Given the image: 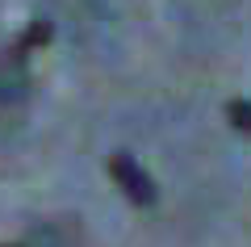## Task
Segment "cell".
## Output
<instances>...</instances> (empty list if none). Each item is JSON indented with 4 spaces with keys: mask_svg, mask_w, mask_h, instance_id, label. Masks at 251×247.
<instances>
[{
    "mask_svg": "<svg viewBox=\"0 0 251 247\" xmlns=\"http://www.w3.org/2000/svg\"><path fill=\"white\" fill-rule=\"evenodd\" d=\"M109 176H113V185L134 205H155L159 201V189H155L151 172H147L130 151H113V155H109Z\"/></svg>",
    "mask_w": 251,
    "mask_h": 247,
    "instance_id": "cell-1",
    "label": "cell"
},
{
    "mask_svg": "<svg viewBox=\"0 0 251 247\" xmlns=\"http://www.w3.org/2000/svg\"><path fill=\"white\" fill-rule=\"evenodd\" d=\"M25 92H29L25 59H17V55H4V59H0V101H21Z\"/></svg>",
    "mask_w": 251,
    "mask_h": 247,
    "instance_id": "cell-2",
    "label": "cell"
},
{
    "mask_svg": "<svg viewBox=\"0 0 251 247\" xmlns=\"http://www.w3.org/2000/svg\"><path fill=\"white\" fill-rule=\"evenodd\" d=\"M46 42H50V21H29V26H25V34H21L17 42H13V51H9V55L25 59L29 51H38V46H46Z\"/></svg>",
    "mask_w": 251,
    "mask_h": 247,
    "instance_id": "cell-3",
    "label": "cell"
},
{
    "mask_svg": "<svg viewBox=\"0 0 251 247\" xmlns=\"http://www.w3.org/2000/svg\"><path fill=\"white\" fill-rule=\"evenodd\" d=\"M226 117H230V126L239 134H251V101H243V97L226 101Z\"/></svg>",
    "mask_w": 251,
    "mask_h": 247,
    "instance_id": "cell-4",
    "label": "cell"
},
{
    "mask_svg": "<svg viewBox=\"0 0 251 247\" xmlns=\"http://www.w3.org/2000/svg\"><path fill=\"white\" fill-rule=\"evenodd\" d=\"M0 247H25V243H0Z\"/></svg>",
    "mask_w": 251,
    "mask_h": 247,
    "instance_id": "cell-5",
    "label": "cell"
}]
</instances>
